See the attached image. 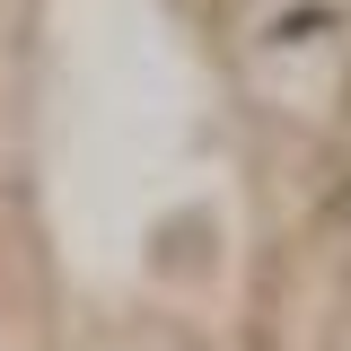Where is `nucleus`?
<instances>
[]
</instances>
